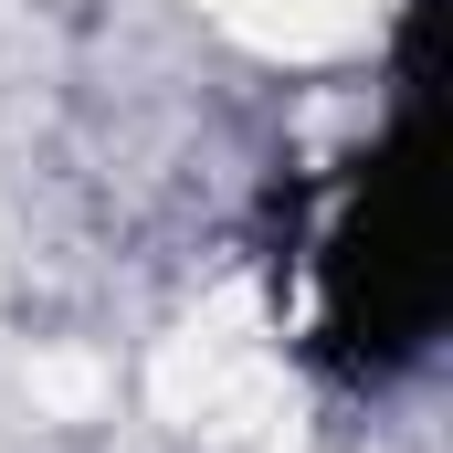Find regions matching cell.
Wrapping results in <instances>:
<instances>
[{
  "label": "cell",
  "instance_id": "cell-1",
  "mask_svg": "<svg viewBox=\"0 0 453 453\" xmlns=\"http://www.w3.org/2000/svg\"><path fill=\"white\" fill-rule=\"evenodd\" d=\"M433 0L401 21V106L348 158L338 201L317 222V358L348 390H390L443 338V64Z\"/></svg>",
  "mask_w": 453,
  "mask_h": 453
}]
</instances>
